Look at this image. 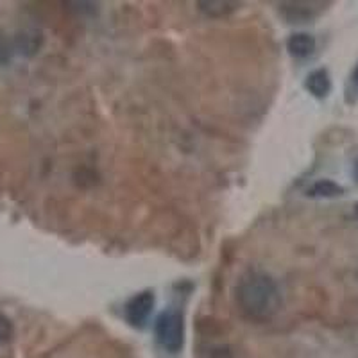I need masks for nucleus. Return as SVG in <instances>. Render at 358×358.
<instances>
[{"label": "nucleus", "instance_id": "obj_1", "mask_svg": "<svg viewBox=\"0 0 358 358\" xmlns=\"http://www.w3.org/2000/svg\"><path fill=\"white\" fill-rule=\"evenodd\" d=\"M236 303L251 321H268L281 308V292L276 281L260 271H249L236 285Z\"/></svg>", "mask_w": 358, "mask_h": 358}, {"label": "nucleus", "instance_id": "obj_2", "mask_svg": "<svg viewBox=\"0 0 358 358\" xmlns=\"http://www.w3.org/2000/svg\"><path fill=\"white\" fill-rule=\"evenodd\" d=\"M156 341L167 353L176 355L183 350L185 344V319L179 310H165L159 313L155 324Z\"/></svg>", "mask_w": 358, "mask_h": 358}, {"label": "nucleus", "instance_id": "obj_3", "mask_svg": "<svg viewBox=\"0 0 358 358\" xmlns=\"http://www.w3.org/2000/svg\"><path fill=\"white\" fill-rule=\"evenodd\" d=\"M155 294L151 290H143V292L136 294L126 303L124 306V315L126 321L134 328H143L145 322L151 317L152 308H155Z\"/></svg>", "mask_w": 358, "mask_h": 358}, {"label": "nucleus", "instance_id": "obj_4", "mask_svg": "<svg viewBox=\"0 0 358 358\" xmlns=\"http://www.w3.org/2000/svg\"><path fill=\"white\" fill-rule=\"evenodd\" d=\"M305 86L310 94L313 95V97L324 99L326 95L331 92L330 73H328V70L326 69L313 70V72L308 73V78H306V81H305Z\"/></svg>", "mask_w": 358, "mask_h": 358}, {"label": "nucleus", "instance_id": "obj_5", "mask_svg": "<svg viewBox=\"0 0 358 358\" xmlns=\"http://www.w3.org/2000/svg\"><path fill=\"white\" fill-rule=\"evenodd\" d=\"M287 49L294 57H299V59L308 57L315 50V38L308 33H294L287 40Z\"/></svg>", "mask_w": 358, "mask_h": 358}, {"label": "nucleus", "instance_id": "obj_6", "mask_svg": "<svg viewBox=\"0 0 358 358\" xmlns=\"http://www.w3.org/2000/svg\"><path fill=\"white\" fill-rule=\"evenodd\" d=\"M197 6L204 15L212 18H222L238 8V4L231 0H201L197 2Z\"/></svg>", "mask_w": 358, "mask_h": 358}, {"label": "nucleus", "instance_id": "obj_7", "mask_svg": "<svg viewBox=\"0 0 358 358\" xmlns=\"http://www.w3.org/2000/svg\"><path fill=\"white\" fill-rule=\"evenodd\" d=\"M344 194V188L331 179H319L308 188L310 197H338Z\"/></svg>", "mask_w": 358, "mask_h": 358}, {"label": "nucleus", "instance_id": "obj_8", "mask_svg": "<svg viewBox=\"0 0 358 358\" xmlns=\"http://www.w3.org/2000/svg\"><path fill=\"white\" fill-rule=\"evenodd\" d=\"M13 334H15L13 322L6 317L4 313H0V344H6V342L11 341Z\"/></svg>", "mask_w": 358, "mask_h": 358}, {"label": "nucleus", "instance_id": "obj_9", "mask_svg": "<svg viewBox=\"0 0 358 358\" xmlns=\"http://www.w3.org/2000/svg\"><path fill=\"white\" fill-rule=\"evenodd\" d=\"M353 86L355 88H357V92H358V65H357V69H355V72H353Z\"/></svg>", "mask_w": 358, "mask_h": 358}, {"label": "nucleus", "instance_id": "obj_10", "mask_svg": "<svg viewBox=\"0 0 358 358\" xmlns=\"http://www.w3.org/2000/svg\"><path fill=\"white\" fill-rule=\"evenodd\" d=\"M355 176H357V181H358V162L357 165H355Z\"/></svg>", "mask_w": 358, "mask_h": 358}, {"label": "nucleus", "instance_id": "obj_11", "mask_svg": "<svg viewBox=\"0 0 358 358\" xmlns=\"http://www.w3.org/2000/svg\"><path fill=\"white\" fill-rule=\"evenodd\" d=\"M357 213H358V204H357Z\"/></svg>", "mask_w": 358, "mask_h": 358}]
</instances>
